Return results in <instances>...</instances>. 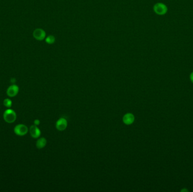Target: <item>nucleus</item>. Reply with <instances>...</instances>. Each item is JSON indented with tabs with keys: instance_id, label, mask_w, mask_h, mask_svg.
Masks as SVG:
<instances>
[{
	"instance_id": "nucleus-1",
	"label": "nucleus",
	"mask_w": 193,
	"mask_h": 192,
	"mask_svg": "<svg viewBox=\"0 0 193 192\" xmlns=\"http://www.w3.org/2000/svg\"><path fill=\"white\" fill-rule=\"evenodd\" d=\"M17 113L13 109L8 108L4 112L3 118L6 122L8 124H13L17 120Z\"/></svg>"
},
{
	"instance_id": "nucleus-2",
	"label": "nucleus",
	"mask_w": 193,
	"mask_h": 192,
	"mask_svg": "<svg viewBox=\"0 0 193 192\" xmlns=\"http://www.w3.org/2000/svg\"><path fill=\"white\" fill-rule=\"evenodd\" d=\"M153 10L158 15H164L168 12V7L164 4L158 2L154 5Z\"/></svg>"
},
{
	"instance_id": "nucleus-3",
	"label": "nucleus",
	"mask_w": 193,
	"mask_h": 192,
	"mask_svg": "<svg viewBox=\"0 0 193 192\" xmlns=\"http://www.w3.org/2000/svg\"><path fill=\"white\" fill-rule=\"evenodd\" d=\"M29 131L28 127L24 124L16 125L14 129L15 134L19 136H23L26 135L28 133Z\"/></svg>"
},
{
	"instance_id": "nucleus-4",
	"label": "nucleus",
	"mask_w": 193,
	"mask_h": 192,
	"mask_svg": "<svg viewBox=\"0 0 193 192\" xmlns=\"http://www.w3.org/2000/svg\"><path fill=\"white\" fill-rule=\"evenodd\" d=\"M19 88L18 86L15 84H13L8 88L6 90V94L9 97H13L18 95V94L19 93Z\"/></svg>"
},
{
	"instance_id": "nucleus-5",
	"label": "nucleus",
	"mask_w": 193,
	"mask_h": 192,
	"mask_svg": "<svg viewBox=\"0 0 193 192\" xmlns=\"http://www.w3.org/2000/svg\"><path fill=\"white\" fill-rule=\"evenodd\" d=\"M33 36L38 41H43L46 38V32L44 29L37 28L33 31Z\"/></svg>"
},
{
	"instance_id": "nucleus-6",
	"label": "nucleus",
	"mask_w": 193,
	"mask_h": 192,
	"mask_svg": "<svg viewBox=\"0 0 193 192\" xmlns=\"http://www.w3.org/2000/svg\"><path fill=\"white\" fill-rule=\"evenodd\" d=\"M29 131L31 136L34 139L38 138L41 135V131L38 127V126L36 125L31 126L29 129Z\"/></svg>"
},
{
	"instance_id": "nucleus-7",
	"label": "nucleus",
	"mask_w": 193,
	"mask_h": 192,
	"mask_svg": "<svg viewBox=\"0 0 193 192\" xmlns=\"http://www.w3.org/2000/svg\"><path fill=\"white\" fill-rule=\"evenodd\" d=\"M56 128L59 131H63L65 130L67 126V121L64 118H61L56 122Z\"/></svg>"
},
{
	"instance_id": "nucleus-8",
	"label": "nucleus",
	"mask_w": 193,
	"mask_h": 192,
	"mask_svg": "<svg viewBox=\"0 0 193 192\" xmlns=\"http://www.w3.org/2000/svg\"><path fill=\"white\" fill-rule=\"evenodd\" d=\"M134 116L131 113H128L124 115L122 118V121L125 125H131L134 121Z\"/></svg>"
},
{
	"instance_id": "nucleus-9",
	"label": "nucleus",
	"mask_w": 193,
	"mask_h": 192,
	"mask_svg": "<svg viewBox=\"0 0 193 192\" xmlns=\"http://www.w3.org/2000/svg\"><path fill=\"white\" fill-rule=\"evenodd\" d=\"M47 144V140L45 138H41L38 139L36 142V147L38 149H43Z\"/></svg>"
},
{
	"instance_id": "nucleus-10",
	"label": "nucleus",
	"mask_w": 193,
	"mask_h": 192,
	"mask_svg": "<svg viewBox=\"0 0 193 192\" xmlns=\"http://www.w3.org/2000/svg\"><path fill=\"white\" fill-rule=\"evenodd\" d=\"M45 42L47 44L52 45L56 42V38L54 36L52 35L48 36L47 38H45Z\"/></svg>"
},
{
	"instance_id": "nucleus-11",
	"label": "nucleus",
	"mask_w": 193,
	"mask_h": 192,
	"mask_svg": "<svg viewBox=\"0 0 193 192\" xmlns=\"http://www.w3.org/2000/svg\"><path fill=\"white\" fill-rule=\"evenodd\" d=\"M3 104L6 108H10L11 107V106H12L13 103H12V101H11V99H10L9 98H6V99H4Z\"/></svg>"
},
{
	"instance_id": "nucleus-12",
	"label": "nucleus",
	"mask_w": 193,
	"mask_h": 192,
	"mask_svg": "<svg viewBox=\"0 0 193 192\" xmlns=\"http://www.w3.org/2000/svg\"><path fill=\"white\" fill-rule=\"evenodd\" d=\"M40 121L39 120H35L34 121V125L38 126L40 125Z\"/></svg>"
},
{
	"instance_id": "nucleus-13",
	"label": "nucleus",
	"mask_w": 193,
	"mask_h": 192,
	"mask_svg": "<svg viewBox=\"0 0 193 192\" xmlns=\"http://www.w3.org/2000/svg\"><path fill=\"white\" fill-rule=\"evenodd\" d=\"M189 78L190 81L191 82L193 83V72H191L189 76Z\"/></svg>"
},
{
	"instance_id": "nucleus-14",
	"label": "nucleus",
	"mask_w": 193,
	"mask_h": 192,
	"mask_svg": "<svg viewBox=\"0 0 193 192\" xmlns=\"http://www.w3.org/2000/svg\"><path fill=\"white\" fill-rule=\"evenodd\" d=\"M188 189H185V188H184V189H181V192H188Z\"/></svg>"
}]
</instances>
